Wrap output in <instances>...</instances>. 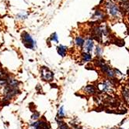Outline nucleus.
<instances>
[{
	"instance_id": "obj_1",
	"label": "nucleus",
	"mask_w": 129,
	"mask_h": 129,
	"mask_svg": "<svg viewBox=\"0 0 129 129\" xmlns=\"http://www.w3.org/2000/svg\"><path fill=\"white\" fill-rule=\"evenodd\" d=\"M103 9L106 12L107 17L111 19H119L124 15L120 6L114 0H106Z\"/></svg>"
},
{
	"instance_id": "obj_2",
	"label": "nucleus",
	"mask_w": 129,
	"mask_h": 129,
	"mask_svg": "<svg viewBox=\"0 0 129 129\" xmlns=\"http://www.w3.org/2000/svg\"><path fill=\"white\" fill-rule=\"evenodd\" d=\"M95 63L97 64V67L100 69V71L105 75H107L108 77L114 78L117 76L116 70L112 69L107 63H106V62H105L101 57L97 58Z\"/></svg>"
},
{
	"instance_id": "obj_3",
	"label": "nucleus",
	"mask_w": 129,
	"mask_h": 129,
	"mask_svg": "<svg viewBox=\"0 0 129 129\" xmlns=\"http://www.w3.org/2000/svg\"><path fill=\"white\" fill-rule=\"evenodd\" d=\"M107 15L106 13V12L103 9H100V8H97L94 13H93V16H92V20L94 22H104L107 19Z\"/></svg>"
},
{
	"instance_id": "obj_4",
	"label": "nucleus",
	"mask_w": 129,
	"mask_h": 129,
	"mask_svg": "<svg viewBox=\"0 0 129 129\" xmlns=\"http://www.w3.org/2000/svg\"><path fill=\"white\" fill-rule=\"evenodd\" d=\"M22 40L24 46L29 49H34L36 47V41H35L30 35L26 32L22 34Z\"/></svg>"
},
{
	"instance_id": "obj_5",
	"label": "nucleus",
	"mask_w": 129,
	"mask_h": 129,
	"mask_svg": "<svg viewBox=\"0 0 129 129\" xmlns=\"http://www.w3.org/2000/svg\"><path fill=\"white\" fill-rule=\"evenodd\" d=\"M94 40H93L92 37H88L85 40V43L83 46V51L84 52H87V53H92L94 50Z\"/></svg>"
},
{
	"instance_id": "obj_6",
	"label": "nucleus",
	"mask_w": 129,
	"mask_h": 129,
	"mask_svg": "<svg viewBox=\"0 0 129 129\" xmlns=\"http://www.w3.org/2000/svg\"><path fill=\"white\" fill-rule=\"evenodd\" d=\"M41 78L46 81H51L54 78V74L51 70L46 67H42L41 68Z\"/></svg>"
},
{
	"instance_id": "obj_7",
	"label": "nucleus",
	"mask_w": 129,
	"mask_h": 129,
	"mask_svg": "<svg viewBox=\"0 0 129 129\" xmlns=\"http://www.w3.org/2000/svg\"><path fill=\"white\" fill-rule=\"evenodd\" d=\"M113 85L109 80L103 81L102 83L99 84L97 86V90H99L101 92H110L112 91Z\"/></svg>"
},
{
	"instance_id": "obj_8",
	"label": "nucleus",
	"mask_w": 129,
	"mask_h": 129,
	"mask_svg": "<svg viewBox=\"0 0 129 129\" xmlns=\"http://www.w3.org/2000/svg\"><path fill=\"white\" fill-rule=\"evenodd\" d=\"M32 127L33 129H49L50 126L47 122H44L42 121H36L32 124Z\"/></svg>"
},
{
	"instance_id": "obj_9",
	"label": "nucleus",
	"mask_w": 129,
	"mask_h": 129,
	"mask_svg": "<svg viewBox=\"0 0 129 129\" xmlns=\"http://www.w3.org/2000/svg\"><path fill=\"white\" fill-rule=\"evenodd\" d=\"M85 38L81 37V36H77L74 39V44L76 47L78 48H83V46L85 43Z\"/></svg>"
},
{
	"instance_id": "obj_10",
	"label": "nucleus",
	"mask_w": 129,
	"mask_h": 129,
	"mask_svg": "<svg viewBox=\"0 0 129 129\" xmlns=\"http://www.w3.org/2000/svg\"><path fill=\"white\" fill-rule=\"evenodd\" d=\"M119 6L123 14H129V0H124V1L119 3Z\"/></svg>"
},
{
	"instance_id": "obj_11",
	"label": "nucleus",
	"mask_w": 129,
	"mask_h": 129,
	"mask_svg": "<svg viewBox=\"0 0 129 129\" xmlns=\"http://www.w3.org/2000/svg\"><path fill=\"white\" fill-rule=\"evenodd\" d=\"M67 51H68V47L66 46L60 44L57 46V52H58V55H60L62 57H64L66 56Z\"/></svg>"
},
{
	"instance_id": "obj_12",
	"label": "nucleus",
	"mask_w": 129,
	"mask_h": 129,
	"mask_svg": "<svg viewBox=\"0 0 129 129\" xmlns=\"http://www.w3.org/2000/svg\"><path fill=\"white\" fill-rule=\"evenodd\" d=\"M81 60L84 63H87L92 60V55L90 53H87V52H83L81 54Z\"/></svg>"
},
{
	"instance_id": "obj_13",
	"label": "nucleus",
	"mask_w": 129,
	"mask_h": 129,
	"mask_svg": "<svg viewBox=\"0 0 129 129\" xmlns=\"http://www.w3.org/2000/svg\"><path fill=\"white\" fill-rule=\"evenodd\" d=\"M83 89H84V90H85V92L86 93H88V94H91V95L96 93L97 90V88H96L93 85H87Z\"/></svg>"
},
{
	"instance_id": "obj_14",
	"label": "nucleus",
	"mask_w": 129,
	"mask_h": 129,
	"mask_svg": "<svg viewBox=\"0 0 129 129\" xmlns=\"http://www.w3.org/2000/svg\"><path fill=\"white\" fill-rule=\"evenodd\" d=\"M103 53V49L102 46H100V45L96 46V48H95V53H96L97 57V58L101 57Z\"/></svg>"
},
{
	"instance_id": "obj_15",
	"label": "nucleus",
	"mask_w": 129,
	"mask_h": 129,
	"mask_svg": "<svg viewBox=\"0 0 129 129\" xmlns=\"http://www.w3.org/2000/svg\"><path fill=\"white\" fill-rule=\"evenodd\" d=\"M58 118H62L65 116V109H64L63 106H62L59 109H58Z\"/></svg>"
},
{
	"instance_id": "obj_16",
	"label": "nucleus",
	"mask_w": 129,
	"mask_h": 129,
	"mask_svg": "<svg viewBox=\"0 0 129 129\" xmlns=\"http://www.w3.org/2000/svg\"><path fill=\"white\" fill-rule=\"evenodd\" d=\"M50 40L51 42H54L56 43H58V34L56 33H54L51 34V36L50 37Z\"/></svg>"
},
{
	"instance_id": "obj_17",
	"label": "nucleus",
	"mask_w": 129,
	"mask_h": 129,
	"mask_svg": "<svg viewBox=\"0 0 129 129\" xmlns=\"http://www.w3.org/2000/svg\"><path fill=\"white\" fill-rule=\"evenodd\" d=\"M58 124H59L60 129H68V127H67L66 124H65V123L62 122V121H58Z\"/></svg>"
},
{
	"instance_id": "obj_18",
	"label": "nucleus",
	"mask_w": 129,
	"mask_h": 129,
	"mask_svg": "<svg viewBox=\"0 0 129 129\" xmlns=\"http://www.w3.org/2000/svg\"><path fill=\"white\" fill-rule=\"evenodd\" d=\"M114 1L118 2V3H121V2H122V1H124V0H114Z\"/></svg>"
},
{
	"instance_id": "obj_19",
	"label": "nucleus",
	"mask_w": 129,
	"mask_h": 129,
	"mask_svg": "<svg viewBox=\"0 0 129 129\" xmlns=\"http://www.w3.org/2000/svg\"><path fill=\"white\" fill-rule=\"evenodd\" d=\"M2 75H3V74L0 72V79H1V77H2Z\"/></svg>"
}]
</instances>
